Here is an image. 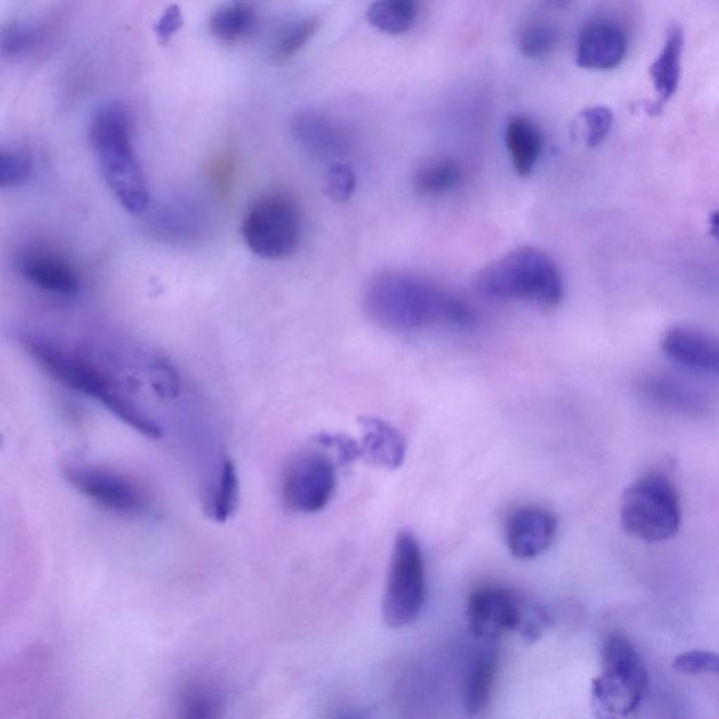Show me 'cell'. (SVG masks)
Instances as JSON below:
<instances>
[{"label":"cell","instance_id":"cell-1","mask_svg":"<svg viewBox=\"0 0 719 719\" xmlns=\"http://www.w3.org/2000/svg\"><path fill=\"white\" fill-rule=\"evenodd\" d=\"M367 315L384 330L410 333L436 325L470 330L476 323L470 303L431 280L412 273L375 274L363 296Z\"/></svg>","mask_w":719,"mask_h":719},{"label":"cell","instance_id":"cell-2","mask_svg":"<svg viewBox=\"0 0 719 719\" xmlns=\"http://www.w3.org/2000/svg\"><path fill=\"white\" fill-rule=\"evenodd\" d=\"M24 350L65 387L98 400L111 414L142 436L161 441L162 427L125 394L122 379L89 354L71 349L40 333L22 335Z\"/></svg>","mask_w":719,"mask_h":719},{"label":"cell","instance_id":"cell-3","mask_svg":"<svg viewBox=\"0 0 719 719\" xmlns=\"http://www.w3.org/2000/svg\"><path fill=\"white\" fill-rule=\"evenodd\" d=\"M89 138L111 195L129 214H144L151 206V193L135 153L128 110L120 103L100 106L91 115Z\"/></svg>","mask_w":719,"mask_h":719},{"label":"cell","instance_id":"cell-4","mask_svg":"<svg viewBox=\"0 0 719 719\" xmlns=\"http://www.w3.org/2000/svg\"><path fill=\"white\" fill-rule=\"evenodd\" d=\"M475 292L492 302H532L544 310L563 298L557 262L543 249L521 246L487 264L475 276Z\"/></svg>","mask_w":719,"mask_h":719},{"label":"cell","instance_id":"cell-5","mask_svg":"<svg viewBox=\"0 0 719 719\" xmlns=\"http://www.w3.org/2000/svg\"><path fill=\"white\" fill-rule=\"evenodd\" d=\"M648 683V670L632 642L617 632L607 635L602 646V673L593 680V706L603 716H630L640 707Z\"/></svg>","mask_w":719,"mask_h":719},{"label":"cell","instance_id":"cell-6","mask_svg":"<svg viewBox=\"0 0 719 719\" xmlns=\"http://www.w3.org/2000/svg\"><path fill=\"white\" fill-rule=\"evenodd\" d=\"M622 529L648 544L666 542L679 532L682 509L673 482L662 474H646L627 487L621 498Z\"/></svg>","mask_w":719,"mask_h":719},{"label":"cell","instance_id":"cell-7","mask_svg":"<svg viewBox=\"0 0 719 719\" xmlns=\"http://www.w3.org/2000/svg\"><path fill=\"white\" fill-rule=\"evenodd\" d=\"M240 230L246 246L258 258L286 259L301 244V209L288 193H268L249 207Z\"/></svg>","mask_w":719,"mask_h":719},{"label":"cell","instance_id":"cell-8","mask_svg":"<svg viewBox=\"0 0 719 719\" xmlns=\"http://www.w3.org/2000/svg\"><path fill=\"white\" fill-rule=\"evenodd\" d=\"M426 598V569L421 545L409 532H400L395 540L383 616L387 625L402 629L418 619Z\"/></svg>","mask_w":719,"mask_h":719},{"label":"cell","instance_id":"cell-9","mask_svg":"<svg viewBox=\"0 0 719 719\" xmlns=\"http://www.w3.org/2000/svg\"><path fill=\"white\" fill-rule=\"evenodd\" d=\"M335 489L336 461L321 447L301 454L284 476V501L298 513H317L325 509Z\"/></svg>","mask_w":719,"mask_h":719},{"label":"cell","instance_id":"cell-10","mask_svg":"<svg viewBox=\"0 0 719 719\" xmlns=\"http://www.w3.org/2000/svg\"><path fill=\"white\" fill-rule=\"evenodd\" d=\"M529 602L508 587L478 588L468 598V625L472 634L484 641L499 640L506 632H519Z\"/></svg>","mask_w":719,"mask_h":719},{"label":"cell","instance_id":"cell-11","mask_svg":"<svg viewBox=\"0 0 719 719\" xmlns=\"http://www.w3.org/2000/svg\"><path fill=\"white\" fill-rule=\"evenodd\" d=\"M65 480L101 508L120 515H139L147 509L144 492L127 478L94 466H67Z\"/></svg>","mask_w":719,"mask_h":719},{"label":"cell","instance_id":"cell-12","mask_svg":"<svg viewBox=\"0 0 719 719\" xmlns=\"http://www.w3.org/2000/svg\"><path fill=\"white\" fill-rule=\"evenodd\" d=\"M16 269L33 286L57 296H76L82 287L78 270L54 250L38 246L23 249L17 255Z\"/></svg>","mask_w":719,"mask_h":719},{"label":"cell","instance_id":"cell-13","mask_svg":"<svg viewBox=\"0 0 719 719\" xmlns=\"http://www.w3.org/2000/svg\"><path fill=\"white\" fill-rule=\"evenodd\" d=\"M557 529L558 521L551 511L524 506L510 515L506 523V543L513 557L532 559L551 547Z\"/></svg>","mask_w":719,"mask_h":719},{"label":"cell","instance_id":"cell-14","mask_svg":"<svg viewBox=\"0 0 719 719\" xmlns=\"http://www.w3.org/2000/svg\"><path fill=\"white\" fill-rule=\"evenodd\" d=\"M662 351L674 364L719 376V339L693 327L674 326L662 337Z\"/></svg>","mask_w":719,"mask_h":719},{"label":"cell","instance_id":"cell-15","mask_svg":"<svg viewBox=\"0 0 719 719\" xmlns=\"http://www.w3.org/2000/svg\"><path fill=\"white\" fill-rule=\"evenodd\" d=\"M627 37L609 22L587 24L578 41L577 64L588 71H611L627 55Z\"/></svg>","mask_w":719,"mask_h":719},{"label":"cell","instance_id":"cell-16","mask_svg":"<svg viewBox=\"0 0 719 719\" xmlns=\"http://www.w3.org/2000/svg\"><path fill=\"white\" fill-rule=\"evenodd\" d=\"M359 426L361 457H364L371 466L394 471L404 464L408 444L398 429L383 419L373 417L360 418Z\"/></svg>","mask_w":719,"mask_h":719},{"label":"cell","instance_id":"cell-17","mask_svg":"<svg viewBox=\"0 0 719 719\" xmlns=\"http://www.w3.org/2000/svg\"><path fill=\"white\" fill-rule=\"evenodd\" d=\"M292 132L307 151L321 158L340 156L349 142L345 129L320 111L298 113L293 120Z\"/></svg>","mask_w":719,"mask_h":719},{"label":"cell","instance_id":"cell-18","mask_svg":"<svg viewBox=\"0 0 719 719\" xmlns=\"http://www.w3.org/2000/svg\"><path fill=\"white\" fill-rule=\"evenodd\" d=\"M683 51V28L679 24H673L666 34L665 45L659 57L649 67L650 80L658 94V101L655 103V110L658 113L678 91L680 76H682Z\"/></svg>","mask_w":719,"mask_h":719},{"label":"cell","instance_id":"cell-19","mask_svg":"<svg viewBox=\"0 0 719 719\" xmlns=\"http://www.w3.org/2000/svg\"><path fill=\"white\" fill-rule=\"evenodd\" d=\"M506 145L516 173L520 177L532 175L544 148L538 125L524 115H515L506 128Z\"/></svg>","mask_w":719,"mask_h":719},{"label":"cell","instance_id":"cell-20","mask_svg":"<svg viewBox=\"0 0 719 719\" xmlns=\"http://www.w3.org/2000/svg\"><path fill=\"white\" fill-rule=\"evenodd\" d=\"M498 670L499 655L495 649L482 650L472 662L464 683V707L470 716L481 714L489 704Z\"/></svg>","mask_w":719,"mask_h":719},{"label":"cell","instance_id":"cell-21","mask_svg":"<svg viewBox=\"0 0 719 719\" xmlns=\"http://www.w3.org/2000/svg\"><path fill=\"white\" fill-rule=\"evenodd\" d=\"M421 0H375L367 11V22L376 30L399 36L417 23Z\"/></svg>","mask_w":719,"mask_h":719},{"label":"cell","instance_id":"cell-22","mask_svg":"<svg viewBox=\"0 0 719 719\" xmlns=\"http://www.w3.org/2000/svg\"><path fill=\"white\" fill-rule=\"evenodd\" d=\"M178 716L183 718H216L222 716L224 697L214 684L206 680H193L183 687L178 698Z\"/></svg>","mask_w":719,"mask_h":719},{"label":"cell","instance_id":"cell-23","mask_svg":"<svg viewBox=\"0 0 719 719\" xmlns=\"http://www.w3.org/2000/svg\"><path fill=\"white\" fill-rule=\"evenodd\" d=\"M461 181L462 169L454 159H434L414 173L413 187L419 195L438 196L453 190Z\"/></svg>","mask_w":719,"mask_h":719},{"label":"cell","instance_id":"cell-24","mask_svg":"<svg viewBox=\"0 0 719 719\" xmlns=\"http://www.w3.org/2000/svg\"><path fill=\"white\" fill-rule=\"evenodd\" d=\"M239 496V478L234 461L224 458L220 468L219 481L209 500V515L211 519L224 523L234 515Z\"/></svg>","mask_w":719,"mask_h":719},{"label":"cell","instance_id":"cell-25","mask_svg":"<svg viewBox=\"0 0 719 719\" xmlns=\"http://www.w3.org/2000/svg\"><path fill=\"white\" fill-rule=\"evenodd\" d=\"M252 26L253 11L245 4L222 8L210 21L211 33L224 41L238 40L248 34Z\"/></svg>","mask_w":719,"mask_h":719},{"label":"cell","instance_id":"cell-26","mask_svg":"<svg viewBox=\"0 0 719 719\" xmlns=\"http://www.w3.org/2000/svg\"><path fill=\"white\" fill-rule=\"evenodd\" d=\"M318 28H320L318 18H303V21L292 24L280 36L276 48H274V55L280 62L292 60L315 36Z\"/></svg>","mask_w":719,"mask_h":719},{"label":"cell","instance_id":"cell-27","mask_svg":"<svg viewBox=\"0 0 719 719\" xmlns=\"http://www.w3.org/2000/svg\"><path fill=\"white\" fill-rule=\"evenodd\" d=\"M33 175L30 153L22 149H2L0 151V187L23 186Z\"/></svg>","mask_w":719,"mask_h":719},{"label":"cell","instance_id":"cell-28","mask_svg":"<svg viewBox=\"0 0 719 719\" xmlns=\"http://www.w3.org/2000/svg\"><path fill=\"white\" fill-rule=\"evenodd\" d=\"M41 41L40 28L27 24H12L4 28L0 48L4 57H24L36 50Z\"/></svg>","mask_w":719,"mask_h":719},{"label":"cell","instance_id":"cell-29","mask_svg":"<svg viewBox=\"0 0 719 719\" xmlns=\"http://www.w3.org/2000/svg\"><path fill=\"white\" fill-rule=\"evenodd\" d=\"M558 45V33L548 24L534 23L520 34L519 47L521 54L532 60L548 55Z\"/></svg>","mask_w":719,"mask_h":719},{"label":"cell","instance_id":"cell-30","mask_svg":"<svg viewBox=\"0 0 719 719\" xmlns=\"http://www.w3.org/2000/svg\"><path fill=\"white\" fill-rule=\"evenodd\" d=\"M149 385L153 393L163 399L176 398L181 393L182 381L177 370L163 357H152L147 364Z\"/></svg>","mask_w":719,"mask_h":719},{"label":"cell","instance_id":"cell-31","mask_svg":"<svg viewBox=\"0 0 719 719\" xmlns=\"http://www.w3.org/2000/svg\"><path fill=\"white\" fill-rule=\"evenodd\" d=\"M357 177L349 163L333 162L325 175V193L332 201L346 202L355 195Z\"/></svg>","mask_w":719,"mask_h":719},{"label":"cell","instance_id":"cell-32","mask_svg":"<svg viewBox=\"0 0 719 719\" xmlns=\"http://www.w3.org/2000/svg\"><path fill=\"white\" fill-rule=\"evenodd\" d=\"M581 120L585 129V141L588 148H597L609 137L615 123V115L605 106H593L582 111Z\"/></svg>","mask_w":719,"mask_h":719},{"label":"cell","instance_id":"cell-33","mask_svg":"<svg viewBox=\"0 0 719 719\" xmlns=\"http://www.w3.org/2000/svg\"><path fill=\"white\" fill-rule=\"evenodd\" d=\"M673 669L683 674H719V655L708 650H689L673 660Z\"/></svg>","mask_w":719,"mask_h":719},{"label":"cell","instance_id":"cell-34","mask_svg":"<svg viewBox=\"0 0 719 719\" xmlns=\"http://www.w3.org/2000/svg\"><path fill=\"white\" fill-rule=\"evenodd\" d=\"M183 23H185V17H183L182 9L178 8L177 4L169 7L166 11L163 12L156 26L158 41L161 42L162 46L168 45L173 36L181 30Z\"/></svg>","mask_w":719,"mask_h":719},{"label":"cell","instance_id":"cell-35","mask_svg":"<svg viewBox=\"0 0 719 719\" xmlns=\"http://www.w3.org/2000/svg\"><path fill=\"white\" fill-rule=\"evenodd\" d=\"M708 224L709 234L719 243V210L712 212L711 216H709Z\"/></svg>","mask_w":719,"mask_h":719},{"label":"cell","instance_id":"cell-36","mask_svg":"<svg viewBox=\"0 0 719 719\" xmlns=\"http://www.w3.org/2000/svg\"><path fill=\"white\" fill-rule=\"evenodd\" d=\"M547 3L553 8H562L568 3V0H547Z\"/></svg>","mask_w":719,"mask_h":719}]
</instances>
